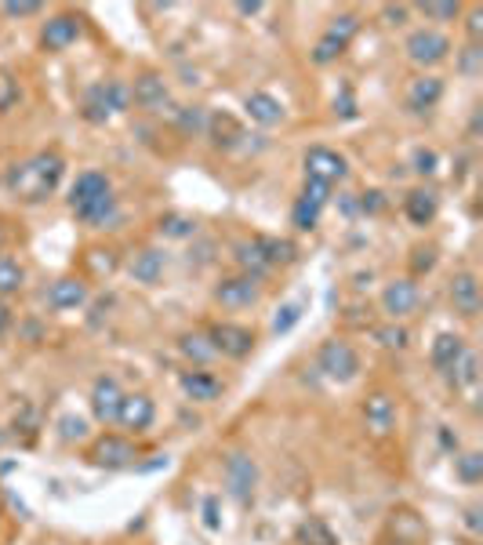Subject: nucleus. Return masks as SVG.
<instances>
[{
	"label": "nucleus",
	"instance_id": "nucleus-1",
	"mask_svg": "<svg viewBox=\"0 0 483 545\" xmlns=\"http://www.w3.org/2000/svg\"><path fill=\"white\" fill-rule=\"evenodd\" d=\"M62 175H66V157L58 149H40L7 171V193L18 197L22 204H44L62 186Z\"/></svg>",
	"mask_w": 483,
	"mask_h": 545
},
{
	"label": "nucleus",
	"instance_id": "nucleus-2",
	"mask_svg": "<svg viewBox=\"0 0 483 545\" xmlns=\"http://www.w3.org/2000/svg\"><path fill=\"white\" fill-rule=\"evenodd\" d=\"M131 106H135V102H131V87H128L124 80H98V84L87 87L80 113H84L87 124H106L109 117L128 113Z\"/></svg>",
	"mask_w": 483,
	"mask_h": 545
},
{
	"label": "nucleus",
	"instance_id": "nucleus-3",
	"mask_svg": "<svg viewBox=\"0 0 483 545\" xmlns=\"http://www.w3.org/2000/svg\"><path fill=\"white\" fill-rule=\"evenodd\" d=\"M316 367H320L331 382L345 386V382H353V378L360 375V353H356L345 338H327V342L316 349Z\"/></svg>",
	"mask_w": 483,
	"mask_h": 545
},
{
	"label": "nucleus",
	"instance_id": "nucleus-4",
	"mask_svg": "<svg viewBox=\"0 0 483 545\" xmlns=\"http://www.w3.org/2000/svg\"><path fill=\"white\" fill-rule=\"evenodd\" d=\"M404 51H407V58H411L415 66L433 69V66L447 62V55H451V36L440 33V29H433V26H422V29H411V33H407Z\"/></svg>",
	"mask_w": 483,
	"mask_h": 545
},
{
	"label": "nucleus",
	"instance_id": "nucleus-5",
	"mask_svg": "<svg viewBox=\"0 0 483 545\" xmlns=\"http://www.w3.org/2000/svg\"><path fill=\"white\" fill-rule=\"evenodd\" d=\"M87 462L98 466V469H128L139 462V451L128 437H117V433H106L98 437L91 447H87Z\"/></svg>",
	"mask_w": 483,
	"mask_h": 545
},
{
	"label": "nucleus",
	"instance_id": "nucleus-6",
	"mask_svg": "<svg viewBox=\"0 0 483 545\" xmlns=\"http://www.w3.org/2000/svg\"><path fill=\"white\" fill-rule=\"evenodd\" d=\"M302 168H305V179L313 182H324V186H334L349 175V164L338 149H327V146H309L305 157H302Z\"/></svg>",
	"mask_w": 483,
	"mask_h": 545
},
{
	"label": "nucleus",
	"instance_id": "nucleus-7",
	"mask_svg": "<svg viewBox=\"0 0 483 545\" xmlns=\"http://www.w3.org/2000/svg\"><path fill=\"white\" fill-rule=\"evenodd\" d=\"M208 342H211L215 353H222L230 360H243V356L254 353V331L243 327V324H211Z\"/></svg>",
	"mask_w": 483,
	"mask_h": 545
},
{
	"label": "nucleus",
	"instance_id": "nucleus-8",
	"mask_svg": "<svg viewBox=\"0 0 483 545\" xmlns=\"http://www.w3.org/2000/svg\"><path fill=\"white\" fill-rule=\"evenodd\" d=\"M258 298H262V287H258V280L247 276V272L222 276V280L215 283V302H219L222 309H251V305H258Z\"/></svg>",
	"mask_w": 483,
	"mask_h": 545
},
{
	"label": "nucleus",
	"instance_id": "nucleus-9",
	"mask_svg": "<svg viewBox=\"0 0 483 545\" xmlns=\"http://www.w3.org/2000/svg\"><path fill=\"white\" fill-rule=\"evenodd\" d=\"M222 473H226V491H230L241 506H247V502L254 499V484H258V466H254V458L237 451V455L226 458V469H222Z\"/></svg>",
	"mask_w": 483,
	"mask_h": 545
},
{
	"label": "nucleus",
	"instance_id": "nucleus-10",
	"mask_svg": "<svg viewBox=\"0 0 483 545\" xmlns=\"http://www.w3.org/2000/svg\"><path fill=\"white\" fill-rule=\"evenodd\" d=\"M120 400H124V389L113 375H98L95 386H91V415L95 422L102 426H113L117 422V411H120Z\"/></svg>",
	"mask_w": 483,
	"mask_h": 545
},
{
	"label": "nucleus",
	"instance_id": "nucleus-11",
	"mask_svg": "<svg viewBox=\"0 0 483 545\" xmlns=\"http://www.w3.org/2000/svg\"><path fill=\"white\" fill-rule=\"evenodd\" d=\"M157 422V404L146 393H124L120 411H117V426H124L128 433H146Z\"/></svg>",
	"mask_w": 483,
	"mask_h": 545
},
{
	"label": "nucleus",
	"instance_id": "nucleus-12",
	"mask_svg": "<svg viewBox=\"0 0 483 545\" xmlns=\"http://www.w3.org/2000/svg\"><path fill=\"white\" fill-rule=\"evenodd\" d=\"M77 36H80V18L69 11H58L40 26V47L44 51H66L69 44H77Z\"/></svg>",
	"mask_w": 483,
	"mask_h": 545
},
{
	"label": "nucleus",
	"instance_id": "nucleus-13",
	"mask_svg": "<svg viewBox=\"0 0 483 545\" xmlns=\"http://www.w3.org/2000/svg\"><path fill=\"white\" fill-rule=\"evenodd\" d=\"M440 98H444V80L433 77V73L415 77V80L407 84V91H404V106H407L411 113H418V117L429 113V109H437Z\"/></svg>",
	"mask_w": 483,
	"mask_h": 545
},
{
	"label": "nucleus",
	"instance_id": "nucleus-14",
	"mask_svg": "<svg viewBox=\"0 0 483 545\" xmlns=\"http://www.w3.org/2000/svg\"><path fill=\"white\" fill-rule=\"evenodd\" d=\"M418 302H422V294H418V283H415L411 276H400V280L385 283V291H382V309H385L393 320L411 316V313L418 309Z\"/></svg>",
	"mask_w": 483,
	"mask_h": 545
},
{
	"label": "nucleus",
	"instance_id": "nucleus-15",
	"mask_svg": "<svg viewBox=\"0 0 483 545\" xmlns=\"http://www.w3.org/2000/svg\"><path fill=\"white\" fill-rule=\"evenodd\" d=\"M364 422H367V429L375 437H389L393 426H396V400L385 389L367 393V400H364Z\"/></svg>",
	"mask_w": 483,
	"mask_h": 545
},
{
	"label": "nucleus",
	"instance_id": "nucleus-16",
	"mask_svg": "<svg viewBox=\"0 0 483 545\" xmlns=\"http://www.w3.org/2000/svg\"><path fill=\"white\" fill-rule=\"evenodd\" d=\"M128 87H131V102L142 106V109H149V113H160V109L171 102L168 80H164L160 73H139L135 84H128Z\"/></svg>",
	"mask_w": 483,
	"mask_h": 545
},
{
	"label": "nucleus",
	"instance_id": "nucleus-17",
	"mask_svg": "<svg viewBox=\"0 0 483 545\" xmlns=\"http://www.w3.org/2000/svg\"><path fill=\"white\" fill-rule=\"evenodd\" d=\"M179 389H182L186 400H193V404H215V400L226 393L222 378H215L211 371H182Z\"/></svg>",
	"mask_w": 483,
	"mask_h": 545
},
{
	"label": "nucleus",
	"instance_id": "nucleus-18",
	"mask_svg": "<svg viewBox=\"0 0 483 545\" xmlns=\"http://www.w3.org/2000/svg\"><path fill=\"white\" fill-rule=\"evenodd\" d=\"M447 291H451V305H455L458 316L473 320V316L480 313V283H477L473 272H455Z\"/></svg>",
	"mask_w": 483,
	"mask_h": 545
},
{
	"label": "nucleus",
	"instance_id": "nucleus-19",
	"mask_svg": "<svg viewBox=\"0 0 483 545\" xmlns=\"http://www.w3.org/2000/svg\"><path fill=\"white\" fill-rule=\"evenodd\" d=\"M243 109H247V117H251L254 124H262V128H276V124H283V117H287L283 102H280L276 95H269V91H251V95L243 98Z\"/></svg>",
	"mask_w": 483,
	"mask_h": 545
},
{
	"label": "nucleus",
	"instance_id": "nucleus-20",
	"mask_svg": "<svg viewBox=\"0 0 483 545\" xmlns=\"http://www.w3.org/2000/svg\"><path fill=\"white\" fill-rule=\"evenodd\" d=\"M87 302V283L80 276H58L51 287H47V305L66 313V309H80Z\"/></svg>",
	"mask_w": 483,
	"mask_h": 545
},
{
	"label": "nucleus",
	"instance_id": "nucleus-21",
	"mask_svg": "<svg viewBox=\"0 0 483 545\" xmlns=\"http://www.w3.org/2000/svg\"><path fill=\"white\" fill-rule=\"evenodd\" d=\"M437 211H440V197L433 190H426V186H418V190H411L404 197V215H407L411 226H433Z\"/></svg>",
	"mask_w": 483,
	"mask_h": 545
},
{
	"label": "nucleus",
	"instance_id": "nucleus-22",
	"mask_svg": "<svg viewBox=\"0 0 483 545\" xmlns=\"http://www.w3.org/2000/svg\"><path fill=\"white\" fill-rule=\"evenodd\" d=\"M462 353H466V338L444 331V334H437V342H433V349H429V360H433V367H437L440 375H451L455 364L462 360Z\"/></svg>",
	"mask_w": 483,
	"mask_h": 545
},
{
	"label": "nucleus",
	"instance_id": "nucleus-23",
	"mask_svg": "<svg viewBox=\"0 0 483 545\" xmlns=\"http://www.w3.org/2000/svg\"><path fill=\"white\" fill-rule=\"evenodd\" d=\"M106 193H113L109 179L102 171H84V175H77V182L69 190V208H84V204H91V201H98Z\"/></svg>",
	"mask_w": 483,
	"mask_h": 545
},
{
	"label": "nucleus",
	"instance_id": "nucleus-24",
	"mask_svg": "<svg viewBox=\"0 0 483 545\" xmlns=\"http://www.w3.org/2000/svg\"><path fill=\"white\" fill-rule=\"evenodd\" d=\"M73 215H77L84 226L106 230V226H113V222L120 219V208H117V197L106 193V197H98V201H91V204H84V208H73Z\"/></svg>",
	"mask_w": 483,
	"mask_h": 545
},
{
	"label": "nucleus",
	"instance_id": "nucleus-25",
	"mask_svg": "<svg viewBox=\"0 0 483 545\" xmlns=\"http://www.w3.org/2000/svg\"><path fill=\"white\" fill-rule=\"evenodd\" d=\"M254 248H258V255H262V262H265L269 270L291 266V262L298 259V248H294L291 241H283V237H265V233H258V237H254Z\"/></svg>",
	"mask_w": 483,
	"mask_h": 545
},
{
	"label": "nucleus",
	"instance_id": "nucleus-26",
	"mask_svg": "<svg viewBox=\"0 0 483 545\" xmlns=\"http://www.w3.org/2000/svg\"><path fill=\"white\" fill-rule=\"evenodd\" d=\"M164 266H168V255L160 248H142L131 262H128V272L139 280V283H157L164 276Z\"/></svg>",
	"mask_w": 483,
	"mask_h": 545
},
{
	"label": "nucleus",
	"instance_id": "nucleus-27",
	"mask_svg": "<svg viewBox=\"0 0 483 545\" xmlns=\"http://www.w3.org/2000/svg\"><path fill=\"white\" fill-rule=\"evenodd\" d=\"M208 135L215 139L219 149H237L243 139H247V131H243L230 113H215V117H208Z\"/></svg>",
	"mask_w": 483,
	"mask_h": 545
},
{
	"label": "nucleus",
	"instance_id": "nucleus-28",
	"mask_svg": "<svg viewBox=\"0 0 483 545\" xmlns=\"http://www.w3.org/2000/svg\"><path fill=\"white\" fill-rule=\"evenodd\" d=\"M294 542L298 545H338V535L331 531V524L324 517H305L294 528Z\"/></svg>",
	"mask_w": 483,
	"mask_h": 545
},
{
	"label": "nucleus",
	"instance_id": "nucleus-29",
	"mask_svg": "<svg viewBox=\"0 0 483 545\" xmlns=\"http://www.w3.org/2000/svg\"><path fill=\"white\" fill-rule=\"evenodd\" d=\"M320 211H324V204H316L313 197L298 193V201H294V208H291V226H294L298 233H313V230L320 226Z\"/></svg>",
	"mask_w": 483,
	"mask_h": 545
},
{
	"label": "nucleus",
	"instance_id": "nucleus-30",
	"mask_svg": "<svg viewBox=\"0 0 483 545\" xmlns=\"http://www.w3.org/2000/svg\"><path fill=\"white\" fill-rule=\"evenodd\" d=\"M22 287H26V270H22V262H15V259L0 255V298L18 294Z\"/></svg>",
	"mask_w": 483,
	"mask_h": 545
},
{
	"label": "nucleus",
	"instance_id": "nucleus-31",
	"mask_svg": "<svg viewBox=\"0 0 483 545\" xmlns=\"http://www.w3.org/2000/svg\"><path fill=\"white\" fill-rule=\"evenodd\" d=\"M455 473H458L462 484L477 488V484L483 480V455L480 451H466V455H458V458H455Z\"/></svg>",
	"mask_w": 483,
	"mask_h": 545
},
{
	"label": "nucleus",
	"instance_id": "nucleus-32",
	"mask_svg": "<svg viewBox=\"0 0 483 545\" xmlns=\"http://www.w3.org/2000/svg\"><path fill=\"white\" fill-rule=\"evenodd\" d=\"M418 11L429 18V22H455V18H462V4L458 0H426V4H418Z\"/></svg>",
	"mask_w": 483,
	"mask_h": 545
},
{
	"label": "nucleus",
	"instance_id": "nucleus-33",
	"mask_svg": "<svg viewBox=\"0 0 483 545\" xmlns=\"http://www.w3.org/2000/svg\"><path fill=\"white\" fill-rule=\"evenodd\" d=\"M175 124L186 135H200V131H208V109L204 106H182V109H175Z\"/></svg>",
	"mask_w": 483,
	"mask_h": 545
},
{
	"label": "nucleus",
	"instance_id": "nucleus-34",
	"mask_svg": "<svg viewBox=\"0 0 483 545\" xmlns=\"http://www.w3.org/2000/svg\"><path fill=\"white\" fill-rule=\"evenodd\" d=\"M157 233L168 237V241H186V237L197 233V222L186 219V215H164V219L157 222Z\"/></svg>",
	"mask_w": 483,
	"mask_h": 545
},
{
	"label": "nucleus",
	"instance_id": "nucleus-35",
	"mask_svg": "<svg viewBox=\"0 0 483 545\" xmlns=\"http://www.w3.org/2000/svg\"><path fill=\"white\" fill-rule=\"evenodd\" d=\"M360 33V15H353V11H345V15H334L331 18V26H327V36H334V40H342L345 47H349V40Z\"/></svg>",
	"mask_w": 483,
	"mask_h": 545
},
{
	"label": "nucleus",
	"instance_id": "nucleus-36",
	"mask_svg": "<svg viewBox=\"0 0 483 545\" xmlns=\"http://www.w3.org/2000/svg\"><path fill=\"white\" fill-rule=\"evenodd\" d=\"M451 375H455V382H458V386H477V382H480V356H477L473 349H466Z\"/></svg>",
	"mask_w": 483,
	"mask_h": 545
},
{
	"label": "nucleus",
	"instance_id": "nucleus-37",
	"mask_svg": "<svg viewBox=\"0 0 483 545\" xmlns=\"http://www.w3.org/2000/svg\"><path fill=\"white\" fill-rule=\"evenodd\" d=\"M342 55H345V44L334 40V36H327V33H324V36L316 40V47H313V62H316V66H331V62H338Z\"/></svg>",
	"mask_w": 483,
	"mask_h": 545
},
{
	"label": "nucleus",
	"instance_id": "nucleus-38",
	"mask_svg": "<svg viewBox=\"0 0 483 545\" xmlns=\"http://www.w3.org/2000/svg\"><path fill=\"white\" fill-rule=\"evenodd\" d=\"M179 349H182L186 356H193V360H211V356H215L208 334H182V338H179Z\"/></svg>",
	"mask_w": 483,
	"mask_h": 545
},
{
	"label": "nucleus",
	"instance_id": "nucleus-39",
	"mask_svg": "<svg viewBox=\"0 0 483 545\" xmlns=\"http://www.w3.org/2000/svg\"><path fill=\"white\" fill-rule=\"evenodd\" d=\"M375 338H378V345H385V349H407V342H411V334H407L404 327H396V324L375 327Z\"/></svg>",
	"mask_w": 483,
	"mask_h": 545
},
{
	"label": "nucleus",
	"instance_id": "nucleus-40",
	"mask_svg": "<svg viewBox=\"0 0 483 545\" xmlns=\"http://www.w3.org/2000/svg\"><path fill=\"white\" fill-rule=\"evenodd\" d=\"M15 106H18V80H15V73L0 69V117L11 113Z\"/></svg>",
	"mask_w": 483,
	"mask_h": 545
},
{
	"label": "nucleus",
	"instance_id": "nucleus-41",
	"mask_svg": "<svg viewBox=\"0 0 483 545\" xmlns=\"http://www.w3.org/2000/svg\"><path fill=\"white\" fill-rule=\"evenodd\" d=\"M298 320H302V302H287V305H280V313L272 316V331H276V334H287Z\"/></svg>",
	"mask_w": 483,
	"mask_h": 545
},
{
	"label": "nucleus",
	"instance_id": "nucleus-42",
	"mask_svg": "<svg viewBox=\"0 0 483 545\" xmlns=\"http://www.w3.org/2000/svg\"><path fill=\"white\" fill-rule=\"evenodd\" d=\"M0 11H4L7 18H29V15H40L44 4H40V0H4Z\"/></svg>",
	"mask_w": 483,
	"mask_h": 545
},
{
	"label": "nucleus",
	"instance_id": "nucleus-43",
	"mask_svg": "<svg viewBox=\"0 0 483 545\" xmlns=\"http://www.w3.org/2000/svg\"><path fill=\"white\" fill-rule=\"evenodd\" d=\"M58 429H62V440H87V422L77 415H62Z\"/></svg>",
	"mask_w": 483,
	"mask_h": 545
},
{
	"label": "nucleus",
	"instance_id": "nucleus-44",
	"mask_svg": "<svg viewBox=\"0 0 483 545\" xmlns=\"http://www.w3.org/2000/svg\"><path fill=\"white\" fill-rule=\"evenodd\" d=\"M356 211H364V215H378V211H385V193H382V190H367V193H360V197H356Z\"/></svg>",
	"mask_w": 483,
	"mask_h": 545
},
{
	"label": "nucleus",
	"instance_id": "nucleus-45",
	"mask_svg": "<svg viewBox=\"0 0 483 545\" xmlns=\"http://www.w3.org/2000/svg\"><path fill=\"white\" fill-rule=\"evenodd\" d=\"M411 255H415V259H411V272H415V276H422V272H429L437 266V248H433V244H429V248H415Z\"/></svg>",
	"mask_w": 483,
	"mask_h": 545
},
{
	"label": "nucleus",
	"instance_id": "nucleus-46",
	"mask_svg": "<svg viewBox=\"0 0 483 545\" xmlns=\"http://www.w3.org/2000/svg\"><path fill=\"white\" fill-rule=\"evenodd\" d=\"M480 58H483L480 44H469V47L462 51V73H466V77H477V73H480Z\"/></svg>",
	"mask_w": 483,
	"mask_h": 545
},
{
	"label": "nucleus",
	"instance_id": "nucleus-47",
	"mask_svg": "<svg viewBox=\"0 0 483 545\" xmlns=\"http://www.w3.org/2000/svg\"><path fill=\"white\" fill-rule=\"evenodd\" d=\"M437 164H440V160H437V153H433V149H415V171H418V175H426V179H429V175L437 171Z\"/></svg>",
	"mask_w": 483,
	"mask_h": 545
},
{
	"label": "nucleus",
	"instance_id": "nucleus-48",
	"mask_svg": "<svg viewBox=\"0 0 483 545\" xmlns=\"http://www.w3.org/2000/svg\"><path fill=\"white\" fill-rule=\"evenodd\" d=\"M466 33H469V44H480V36H483V7H469V15H466Z\"/></svg>",
	"mask_w": 483,
	"mask_h": 545
},
{
	"label": "nucleus",
	"instance_id": "nucleus-49",
	"mask_svg": "<svg viewBox=\"0 0 483 545\" xmlns=\"http://www.w3.org/2000/svg\"><path fill=\"white\" fill-rule=\"evenodd\" d=\"M407 15H411V7H407V4H385V7H382L385 26H404V22H407Z\"/></svg>",
	"mask_w": 483,
	"mask_h": 545
},
{
	"label": "nucleus",
	"instance_id": "nucleus-50",
	"mask_svg": "<svg viewBox=\"0 0 483 545\" xmlns=\"http://www.w3.org/2000/svg\"><path fill=\"white\" fill-rule=\"evenodd\" d=\"M302 193H305V197H313V201H316V204H324V208H327V201H331V186H324V182H313V179H305Z\"/></svg>",
	"mask_w": 483,
	"mask_h": 545
},
{
	"label": "nucleus",
	"instance_id": "nucleus-51",
	"mask_svg": "<svg viewBox=\"0 0 483 545\" xmlns=\"http://www.w3.org/2000/svg\"><path fill=\"white\" fill-rule=\"evenodd\" d=\"M204 528L208 531L222 528V520H219V499H204Z\"/></svg>",
	"mask_w": 483,
	"mask_h": 545
},
{
	"label": "nucleus",
	"instance_id": "nucleus-52",
	"mask_svg": "<svg viewBox=\"0 0 483 545\" xmlns=\"http://www.w3.org/2000/svg\"><path fill=\"white\" fill-rule=\"evenodd\" d=\"M466 528H469V531H473V535H480V531H483L480 506H469V509H466Z\"/></svg>",
	"mask_w": 483,
	"mask_h": 545
},
{
	"label": "nucleus",
	"instance_id": "nucleus-53",
	"mask_svg": "<svg viewBox=\"0 0 483 545\" xmlns=\"http://www.w3.org/2000/svg\"><path fill=\"white\" fill-rule=\"evenodd\" d=\"M11 320H15V316H11V305H7V302H0V334H7Z\"/></svg>",
	"mask_w": 483,
	"mask_h": 545
},
{
	"label": "nucleus",
	"instance_id": "nucleus-54",
	"mask_svg": "<svg viewBox=\"0 0 483 545\" xmlns=\"http://www.w3.org/2000/svg\"><path fill=\"white\" fill-rule=\"evenodd\" d=\"M237 11H241V15H258V11H262V0H241Z\"/></svg>",
	"mask_w": 483,
	"mask_h": 545
},
{
	"label": "nucleus",
	"instance_id": "nucleus-55",
	"mask_svg": "<svg viewBox=\"0 0 483 545\" xmlns=\"http://www.w3.org/2000/svg\"><path fill=\"white\" fill-rule=\"evenodd\" d=\"M440 440H444V447H451V451H458V437H451L447 429H440Z\"/></svg>",
	"mask_w": 483,
	"mask_h": 545
},
{
	"label": "nucleus",
	"instance_id": "nucleus-56",
	"mask_svg": "<svg viewBox=\"0 0 483 545\" xmlns=\"http://www.w3.org/2000/svg\"><path fill=\"white\" fill-rule=\"evenodd\" d=\"M385 545H411V542H400V539H396V542H385Z\"/></svg>",
	"mask_w": 483,
	"mask_h": 545
},
{
	"label": "nucleus",
	"instance_id": "nucleus-57",
	"mask_svg": "<svg viewBox=\"0 0 483 545\" xmlns=\"http://www.w3.org/2000/svg\"><path fill=\"white\" fill-rule=\"evenodd\" d=\"M0 447H4V429H0Z\"/></svg>",
	"mask_w": 483,
	"mask_h": 545
},
{
	"label": "nucleus",
	"instance_id": "nucleus-58",
	"mask_svg": "<svg viewBox=\"0 0 483 545\" xmlns=\"http://www.w3.org/2000/svg\"><path fill=\"white\" fill-rule=\"evenodd\" d=\"M0 520H4V509H0Z\"/></svg>",
	"mask_w": 483,
	"mask_h": 545
}]
</instances>
